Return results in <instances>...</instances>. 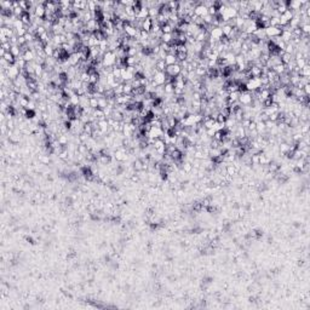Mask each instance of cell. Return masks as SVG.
Masks as SVG:
<instances>
[{
  "label": "cell",
  "instance_id": "obj_23",
  "mask_svg": "<svg viewBox=\"0 0 310 310\" xmlns=\"http://www.w3.org/2000/svg\"><path fill=\"white\" fill-rule=\"evenodd\" d=\"M173 41V35L172 33H169V34H162V37H161V42H165V44H172Z\"/></svg>",
  "mask_w": 310,
  "mask_h": 310
},
{
  "label": "cell",
  "instance_id": "obj_34",
  "mask_svg": "<svg viewBox=\"0 0 310 310\" xmlns=\"http://www.w3.org/2000/svg\"><path fill=\"white\" fill-rule=\"evenodd\" d=\"M98 80H100V73H95V74L90 75V80H88V83L95 85V84L98 83Z\"/></svg>",
  "mask_w": 310,
  "mask_h": 310
},
{
  "label": "cell",
  "instance_id": "obj_45",
  "mask_svg": "<svg viewBox=\"0 0 310 310\" xmlns=\"http://www.w3.org/2000/svg\"><path fill=\"white\" fill-rule=\"evenodd\" d=\"M215 133H216V131H215L213 129H207V130H206V135H207L208 138H213Z\"/></svg>",
  "mask_w": 310,
  "mask_h": 310
},
{
  "label": "cell",
  "instance_id": "obj_11",
  "mask_svg": "<svg viewBox=\"0 0 310 310\" xmlns=\"http://www.w3.org/2000/svg\"><path fill=\"white\" fill-rule=\"evenodd\" d=\"M148 17H149V8H148V7H144V6H142L141 11L136 15V18H137V20L144 21L145 18H148Z\"/></svg>",
  "mask_w": 310,
  "mask_h": 310
},
{
  "label": "cell",
  "instance_id": "obj_1",
  "mask_svg": "<svg viewBox=\"0 0 310 310\" xmlns=\"http://www.w3.org/2000/svg\"><path fill=\"white\" fill-rule=\"evenodd\" d=\"M245 87H246V90L249 92H254L257 90H259V88L262 87L261 78H250L249 80H246Z\"/></svg>",
  "mask_w": 310,
  "mask_h": 310
},
{
  "label": "cell",
  "instance_id": "obj_16",
  "mask_svg": "<svg viewBox=\"0 0 310 310\" xmlns=\"http://www.w3.org/2000/svg\"><path fill=\"white\" fill-rule=\"evenodd\" d=\"M98 47H100V50H101L102 52H104V54H105L107 51H109V42H108V40H107V39L101 40V41H100Z\"/></svg>",
  "mask_w": 310,
  "mask_h": 310
},
{
  "label": "cell",
  "instance_id": "obj_15",
  "mask_svg": "<svg viewBox=\"0 0 310 310\" xmlns=\"http://www.w3.org/2000/svg\"><path fill=\"white\" fill-rule=\"evenodd\" d=\"M165 63H166V66L176 64V63H177V57H176V55L167 54V56H166V58H165Z\"/></svg>",
  "mask_w": 310,
  "mask_h": 310
},
{
  "label": "cell",
  "instance_id": "obj_40",
  "mask_svg": "<svg viewBox=\"0 0 310 310\" xmlns=\"http://www.w3.org/2000/svg\"><path fill=\"white\" fill-rule=\"evenodd\" d=\"M202 20H203V23H205V24H207V25H212V22H213V17L210 16V15H206Z\"/></svg>",
  "mask_w": 310,
  "mask_h": 310
},
{
  "label": "cell",
  "instance_id": "obj_32",
  "mask_svg": "<svg viewBox=\"0 0 310 310\" xmlns=\"http://www.w3.org/2000/svg\"><path fill=\"white\" fill-rule=\"evenodd\" d=\"M78 152L80 153V154H83V155H86L88 152H90V150H88V148H87V145L85 143H83L80 145H78Z\"/></svg>",
  "mask_w": 310,
  "mask_h": 310
},
{
  "label": "cell",
  "instance_id": "obj_8",
  "mask_svg": "<svg viewBox=\"0 0 310 310\" xmlns=\"http://www.w3.org/2000/svg\"><path fill=\"white\" fill-rule=\"evenodd\" d=\"M223 37V32H222V28L220 27H213L212 30L210 32V39L215 40L217 42H219V40L222 39Z\"/></svg>",
  "mask_w": 310,
  "mask_h": 310
},
{
  "label": "cell",
  "instance_id": "obj_47",
  "mask_svg": "<svg viewBox=\"0 0 310 310\" xmlns=\"http://www.w3.org/2000/svg\"><path fill=\"white\" fill-rule=\"evenodd\" d=\"M225 120H227V118L224 117L223 114H218V117H217V120L216 121H218V122H225Z\"/></svg>",
  "mask_w": 310,
  "mask_h": 310
},
{
  "label": "cell",
  "instance_id": "obj_41",
  "mask_svg": "<svg viewBox=\"0 0 310 310\" xmlns=\"http://www.w3.org/2000/svg\"><path fill=\"white\" fill-rule=\"evenodd\" d=\"M300 29H302L303 34H308L310 33V24H300Z\"/></svg>",
  "mask_w": 310,
  "mask_h": 310
},
{
  "label": "cell",
  "instance_id": "obj_3",
  "mask_svg": "<svg viewBox=\"0 0 310 310\" xmlns=\"http://www.w3.org/2000/svg\"><path fill=\"white\" fill-rule=\"evenodd\" d=\"M20 72H21V69L17 67L15 63L13 64H11L10 67H8L6 70H5V73H6V75H7V78H10L11 80H16L17 78H18V75H20Z\"/></svg>",
  "mask_w": 310,
  "mask_h": 310
},
{
  "label": "cell",
  "instance_id": "obj_6",
  "mask_svg": "<svg viewBox=\"0 0 310 310\" xmlns=\"http://www.w3.org/2000/svg\"><path fill=\"white\" fill-rule=\"evenodd\" d=\"M281 32L282 29L280 27H268V28H265V35H267V38L271 39V38H275V37H279V35H281Z\"/></svg>",
  "mask_w": 310,
  "mask_h": 310
},
{
  "label": "cell",
  "instance_id": "obj_37",
  "mask_svg": "<svg viewBox=\"0 0 310 310\" xmlns=\"http://www.w3.org/2000/svg\"><path fill=\"white\" fill-rule=\"evenodd\" d=\"M79 138H80V141H81V143H86V142L88 141L91 138V136L90 135H87L86 132H81L80 135H79Z\"/></svg>",
  "mask_w": 310,
  "mask_h": 310
},
{
  "label": "cell",
  "instance_id": "obj_24",
  "mask_svg": "<svg viewBox=\"0 0 310 310\" xmlns=\"http://www.w3.org/2000/svg\"><path fill=\"white\" fill-rule=\"evenodd\" d=\"M299 76H306V78H309L310 76V66L309 64H306V66H304L302 69L299 70Z\"/></svg>",
  "mask_w": 310,
  "mask_h": 310
},
{
  "label": "cell",
  "instance_id": "obj_7",
  "mask_svg": "<svg viewBox=\"0 0 310 310\" xmlns=\"http://www.w3.org/2000/svg\"><path fill=\"white\" fill-rule=\"evenodd\" d=\"M194 15H196L198 17H201V18H203L206 15H208V8L205 6V5H202L201 1L195 6V8H194Z\"/></svg>",
  "mask_w": 310,
  "mask_h": 310
},
{
  "label": "cell",
  "instance_id": "obj_33",
  "mask_svg": "<svg viewBox=\"0 0 310 310\" xmlns=\"http://www.w3.org/2000/svg\"><path fill=\"white\" fill-rule=\"evenodd\" d=\"M126 54H127V57H136V55L138 54V49L137 47H129Z\"/></svg>",
  "mask_w": 310,
  "mask_h": 310
},
{
  "label": "cell",
  "instance_id": "obj_42",
  "mask_svg": "<svg viewBox=\"0 0 310 310\" xmlns=\"http://www.w3.org/2000/svg\"><path fill=\"white\" fill-rule=\"evenodd\" d=\"M131 85H132V87H133V88H137V87H141V86H142L141 80H139V79H136V78L131 81Z\"/></svg>",
  "mask_w": 310,
  "mask_h": 310
},
{
  "label": "cell",
  "instance_id": "obj_13",
  "mask_svg": "<svg viewBox=\"0 0 310 310\" xmlns=\"http://www.w3.org/2000/svg\"><path fill=\"white\" fill-rule=\"evenodd\" d=\"M92 117H95L97 120L107 119V118H105V114H104L103 109H100V108H97V109H95V110H93V113H92Z\"/></svg>",
  "mask_w": 310,
  "mask_h": 310
},
{
  "label": "cell",
  "instance_id": "obj_36",
  "mask_svg": "<svg viewBox=\"0 0 310 310\" xmlns=\"http://www.w3.org/2000/svg\"><path fill=\"white\" fill-rule=\"evenodd\" d=\"M84 132H86L87 135L92 136L93 129H92V125H91V122H88V124H85V125H84Z\"/></svg>",
  "mask_w": 310,
  "mask_h": 310
},
{
  "label": "cell",
  "instance_id": "obj_10",
  "mask_svg": "<svg viewBox=\"0 0 310 310\" xmlns=\"http://www.w3.org/2000/svg\"><path fill=\"white\" fill-rule=\"evenodd\" d=\"M69 62H70V64H72V67H76L79 63L81 62V58H80V54L79 52H73L72 55H69Z\"/></svg>",
  "mask_w": 310,
  "mask_h": 310
},
{
  "label": "cell",
  "instance_id": "obj_12",
  "mask_svg": "<svg viewBox=\"0 0 310 310\" xmlns=\"http://www.w3.org/2000/svg\"><path fill=\"white\" fill-rule=\"evenodd\" d=\"M152 27H153V22H152V18H145L144 21H143V24H142V29L143 30H145V32H148V33H150V30H152Z\"/></svg>",
  "mask_w": 310,
  "mask_h": 310
},
{
  "label": "cell",
  "instance_id": "obj_9",
  "mask_svg": "<svg viewBox=\"0 0 310 310\" xmlns=\"http://www.w3.org/2000/svg\"><path fill=\"white\" fill-rule=\"evenodd\" d=\"M153 80L157 84V86L165 85V83H166V73L165 72H157L156 74L153 75Z\"/></svg>",
  "mask_w": 310,
  "mask_h": 310
},
{
  "label": "cell",
  "instance_id": "obj_17",
  "mask_svg": "<svg viewBox=\"0 0 310 310\" xmlns=\"http://www.w3.org/2000/svg\"><path fill=\"white\" fill-rule=\"evenodd\" d=\"M164 91H165V95H173V91H174V85L172 83H167L164 85Z\"/></svg>",
  "mask_w": 310,
  "mask_h": 310
},
{
  "label": "cell",
  "instance_id": "obj_4",
  "mask_svg": "<svg viewBox=\"0 0 310 310\" xmlns=\"http://www.w3.org/2000/svg\"><path fill=\"white\" fill-rule=\"evenodd\" d=\"M181 66L178 63H176V64H172V66H167L166 67V70H165V73L166 75H169V76H178L181 74Z\"/></svg>",
  "mask_w": 310,
  "mask_h": 310
},
{
  "label": "cell",
  "instance_id": "obj_35",
  "mask_svg": "<svg viewBox=\"0 0 310 310\" xmlns=\"http://www.w3.org/2000/svg\"><path fill=\"white\" fill-rule=\"evenodd\" d=\"M213 130H215V131H223V130H225V124H224V122H218V121H215Z\"/></svg>",
  "mask_w": 310,
  "mask_h": 310
},
{
  "label": "cell",
  "instance_id": "obj_19",
  "mask_svg": "<svg viewBox=\"0 0 310 310\" xmlns=\"http://www.w3.org/2000/svg\"><path fill=\"white\" fill-rule=\"evenodd\" d=\"M166 63H165V61L164 59H157L156 61V63H155V68L159 70V72H165L166 70Z\"/></svg>",
  "mask_w": 310,
  "mask_h": 310
},
{
  "label": "cell",
  "instance_id": "obj_26",
  "mask_svg": "<svg viewBox=\"0 0 310 310\" xmlns=\"http://www.w3.org/2000/svg\"><path fill=\"white\" fill-rule=\"evenodd\" d=\"M286 52V54H290V55H294V52H296V47L294 45H292V42H287L286 44V47L285 50H283Z\"/></svg>",
  "mask_w": 310,
  "mask_h": 310
},
{
  "label": "cell",
  "instance_id": "obj_43",
  "mask_svg": "<svg viewBox=\"0 0 310 310\" xmlns=\"http://www.w3.org/2000/svg\"><path fill=\"white\" fill-rule=\"evenodd\" d=\"M1 47L6 51V52H8V51H11V47H12V45H11V42L10 41H7V42H4V44H1Z\"/></svg>",
  "mask_w": 310,
  "mask_h": 310
},
{
  "label": "cell",
  "instance_id": "obj_31",
  "mask_svg": "<svg viewBox=\"0 0 310 310\" xmlns=\"http://www.w3.org/2000/svg\"><path fill=\"white\" fill-rule=\"evenodd\" d=\"M105 107H108V100L103 96L102 98L98 100V108H100V109H104Z\"/></svg>",
  "mask_w": 310,
  "mask_h": 310
},
{
  "label": "cell",
  "instance_id": "obj_22",
  "mask_svg": "<svg viewBox=\"0 0 310 310\" xmlns=\"http://www.w3.org/2000/svg\"><path fill=\"white\" fill-rule=\"evenodd\" d=\"M220 28H222V32H223V37H227V38H228L229 35H230V33H232V30H233L234 27H232L230 24L225 23V24L223 25V27H220Z\"/></svg>",
  "mask_w": 310,
  "mask_h": 310
},
{
  "label": "cell",
  "instance_id": "obj_44",
  "mask_svg": "<svg viewBox=\"0 0 310 310\" xmlns=\"http://www.w3.org/2000/svg\"><path fill=\"white\" fill-rule=\"evenodd\" d=\"M160 49H161V50H164V51H166L167 54H169V52H170V44L161 42V44H160Z\"/></svg>",
  "mask_w": 310,
  "mask_h": 310
},
{
  "label": "cell",
  "instance_id": "obj_18",
  "mask_svg": "<svg viewBox=\"0 0 310 310\" xmlns=\"http://www.w3.org/2000/svg\"><path fill=\"white\" fill-rule=\"evenodd\" d=\"M69 101H70V103H72L73 107L80 105V96H78L76 93H74V95H72L69 97Z\"/></svg>",
  "mask_w": 310,
  "mask_h": 310
},
{
  "label": "cell",
  "instance_id": "obj_38",
  "mask_svg": "<svg viewBox=\"0 0 310 310\" xmlns=\"http://www.w3.org/2000/svg\"><path fill=\"white\" fill-rule=\"evenodd\" d=\"M112 73H113V75L115 78H121V69L119 67H117V66L113 67V72Z\"/></svg>",
  "mask_w": 310,
  "mask_h": 310
},
{
  "label": "cell",
  "instance_id": "obj_25",
  "mask_svg": "<svg viewBox=\"0 0 310 310\" xmlns=\"http://www.w3.org/2000/svg\"><path fill=\"white\" fill-rule=\"evenodd\" d=\"M1 58L6 59V61H7L10 64H13L15 62H16V57H15V56L11 54L10 51H8V52H6V54H5V56H4V57H1Z\"/></svg>",
  "mask_w": 310,
  "mask_h": 310
},
{
  "label": "cell",
  "instance_id": "obj_29",
  "mask_svg": "<svg viewBox=\"0 0 310 310\" xmlns=\"http://www.w3.org/2000/svg\"><path fill=\"white\" fill-rule=\"evenodd\" d=\"M15 30H18V29H22V28H25V25H24V23L22 22V20L21 18H18V20H16L15 22H13V27H12Z\"/></svg>",
  "mask_w": 310,
  "mask_h": 310
},
{
  "label": "cell",
  "instance_id": "obj_14",
  "mask_svg": "<svg viewBox=\"0 0 310 310\" xmlns=\"http://www.w3.org/2000/svg\"><path fill=\"white\" fill-rule=\"evenodd\" d=\"M54 52H55V47L51 45V42L47 44V45L44 46V54L46 55V57H52V55H54Z\"/></svg>",
  "mask_w": 310,
  "mask_h": 310
},
{
  "label": "cell",
  "instance_id": "obj_48",
  "mask_svg": "<svg viewBox=\"0 0 310 310\" xmlns=\"http://www.w3.org/2000/svg\"><path fill=\"white\" fill-rule=\"evenodd\" d=\"M246 130L249 131V132H251V131H254V130H256V122L252 120V121H251V124H250V126L247 127Z\"/></svg>",
  "mask_w": 310,
  "mask_h": 310
},
{
  "label": "cell",
  "instance_id": "obj_30",
  "mask_svg": "<svg viewBox=\"0 0 310 310\" xmlns=\"http://www.w3.org/2000/svg\"><path fill=\"white\" fill-rule=\"evenodd\" d=\"M281 16H282L283 18H285V20H286L287 22H290V21H291L292 18H293V11H291L290 8H287V10H286L285 12H283V13H282Z\"/></svg>",
  "mask_w": 310,
  "mask_h": 310
},
{
  "label": "cell",
  "instance_id": "obj_5",
  "mask_svg": "<svg viewBox=\"0 0 310 310\" xmlns=\"http://www.w3.org/2000/svg\"><path fill=\"white\" fill-rule=\"evenodd\" d=\"M253 98H252V93L249 91L240 92V97H239V103L241 105H251Z\"/></svg>",
  "mask_w": 310,
  "mask_h": 310
},
{
  "label": "cell",
  "instance_id": "obj_27",
  "mask_svg": "<svg viewBox=\"0 0 310 310\" xmlns=\"http://www.w3.org/2000/svg\"><path fill=\"white\" fill-rule=\"evenodd\" d=\"M294 63H296V67H298L299 69H302L304 66L309 64V61H305L304 58H298V59H294Z\"/></svg>",
  "mask_w": 310,
  "mask_h": 310
},
{
  "label": "cell",
  "instance_id": "obj_2",
  "mask_svg": "<svg viewBox=\"0 0 310 310\" xmlns=\"http://www.w3.org/2000/svg\"><path fill=\"white\" fill-rule=\"evenodd\" d=\"M115 61H117V54L113 51H107L103 56L102 63L104 67H114L115 66Z\"/></svg>",
  "mask_w": 310,
  "mask_h": 310
},
{
  "label": "cell",
  "instance_id": "obj_39",
  "mask_svg": "<svg viewBox=\"0 0 310 310\" xmlns=\"http://www.w3.org/2000/svg\"><path fill=\"white\" fill-rule=\"evenodd\" d=\"M88 104H90V107L93 108V109H97L98 108V100L97 98H90V102H88Z\"/></svg>",
  "mask_w": 310,
  "mask_h": 310
},
{
  "label": "cell",
  "instance_id": "obj_28",
  "mask_svg": "<svg viewBox=\"0 0 310 310\" xmlns=\"http://www.w3.org/2000/svg\"><path fill=\"white\" fill-rule=\"evenodd\" d=\"M132 91H133V87H132L131 83L124 84V95H131L132 96Z\"/></svg>",
  "mask_w": 310,
  "mask_h": 310
},
{
  "label": "cell",
  "instance_id": "obj_46",
  "mask_svg": "<svg viewBox=\"0 0 310 310\" xmlns=\"http://www.w3.org/2000/svg\"><path fill=\"white\" fill-rule=\"evenodd\" d=\"M303 92L305 96H309L310 95V84H305L303 86Z\"/></svg>",
  "mask_w": 310,
  "mask_h": 310
},
{
  "label": "cell",
  "instance_id": "obj_21",
  "mask_svg": "<svg viewBox=\"0 0 310 310\" xmlns=\"http://www.w3.org/2000/svg\"><path fill=\"white\" fill-rule=\"evenodd\" d=\"M173 30H176L172 25L167 22L166 24H162L161 25V32H162V34H169V33H172Z\"/></svg>",
  "mask_w": 310,
  "mask_h": 310
},
{
  "label": "cell",
  "instance_id": "obj_20",
  "mask_svg": "<svg viewBox=\"0 0 310 310\" xmlns=\"http://www.w3.org/2000/svg\"><path fill=\"white\" fill-rule=\"evenodd\" d=\"M271 69L280 76V75H282L283 73H285V64H282V63L281 64H276V66H274Z\"/></svg>",
  "mask_w": 310,
  "mask_h": 310
}]
</instances>
